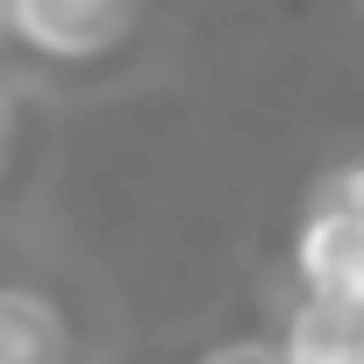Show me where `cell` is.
<instances>
[{
	"instance_id": "1",
	"label": "cell",
	"mask_w": 364,
	"mask_h": 364,
	"mask_svg": "<svg viewBox=\"0 0 364 364\" xmlns=\"http://www.w3.org/2000/svg\"><path fill=\"white\" fill-rule=\"evenodd\" d=\"M150 0H8V43L58 72H93L143 36Z\"/></svg>"
},
{
	"instance_id": "7",
	"label": "cell",
	"mask_w": 364,
	"mask_h": 364,
	"mask_svg": "<svg viewBox=\"0 0 364 364\" xmlns=\"http://www.w3.org/2000/svg\"><path fill=\"white\" fill-rule=\"evenodd\" d=\"M328 200H343V208H357L364 215V164H343V171H328V186H321Z\"/></svg>"
},
{
	"instance_id": "3",
	"label": "cell",
	"mask_w": 364,
	"mask_h": 364,
	"mask_svg": "<svg viewBox=\"0 0 364 364\" xmlns=\"http://www.w3.org/2000/svg\"><path fill=\"white\" fill-rule=\"evenodd\" d=\"M0 364H79L72 314L22 279H0Z\"/></svg>"
},
{
	"instance_id": "4",
	"label": "cell",
	"mask_w": 364,
	"mask_h": 364,
	"mask_svg": "<svg viewBox=\"0 0 364 364\" xmlns=\"http://www.w3.org/2000/svg\"><path fill=\"white\" fill-rule=\"evenodd\" d=\"M279 350H286V364H364V307L300 293L279 328Z\"/></svg>"
},
{
	"instance_id": "5",
	"label": "cell",
	"mask_w": 364,
	"mask_h": 364,
	"mask_svg": "<svg viewBox=\"0 0 364 364\" xmlns=\"http://www.w3.org/2000/svg\"><path fill=\"white\" fill-rule=\"evenodd\" d=\"M193 364H286V350H279V336H222Z\"/></svg>"
},
{
	"instance_id": "8",
	"label": "cell",
	"mask_w": 364,
	"mask_h": 364,
	"mask_svg": "<svg viewBox=\"0 0 364 364\" xmlns=\"http://www.w3.org/2000/svg\"><path fill=\"white\" fill-rule=\"evenodd\" d=\"M0 36H8V0H0Z\"/></svg>"
},
{
	"instance_id": "2",
	"label": "cell",
	"mask_w": 364,
	"mask_h": 364,
	"mask_svg": "<svg viewBox=\"0 0 364 364\" xmlns=\"http://www.w3.org/2000/svg\"><path fill=\"white\" fill-rule=\"evenodd\" d=\"M293 286L321 300H357L364 307V215L314 193V208L293 229Z\"/></svg>"
},
{
	"instance_id": "6",
	"label": "cell",
	"mask_w": 364,
	"mask_h": 364,
	"mask_svg": "<svg viewBox=\"0 0 364 364\" xmlns=\"http://www.w3.org/2000/svg\"><path fill=\"white\" fill-rule=\"evenodd\" d=\"M22 157V93L0 86V186H8V171Z\"/></svg>"
}]
</instances>
